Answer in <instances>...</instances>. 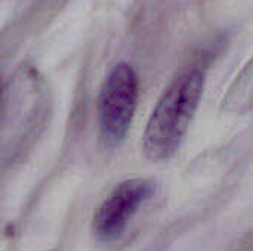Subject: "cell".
Masks as SVG:
<instances>
[{"label": "cell", "instance_id": "7a4b0ae2", "mask_svg": "<svg viewBox=\"0 0 253 251\" xmlns=\"http://www.w3.org/2000/svg\"><path fill=\"white\" fill-rule=\"evenodd\" d=\"M139 96L138 75L132 65L116 64L105 77L98 96V129L107 146L120 145L133 121Z\"/></svg>", "mask_w": 253, "mask_h": 251}, {"label": "cell", "instance_id": "3957f363", "mask_svg": "<svg viewBox=\"0 0 253 251\" xmlns=\"http://www.w3.org/2000/svg\"><path fill=\"white\" fill-rule=\"evenodd\" d=\"M154 183L135 178L119 183L102 201L93 216V232L101 241H114L123 235L132 217L153 197Z\"/></svg>", "mask_w": 253, "mask_h": 251}, {"label": "cell", "instance_id": "6da1fadb", "mask_svg": "<svg viewBox=\"0 0 253 251\" xmlns=\"http://www.w3.org/2000/svg\"><path fill=\"white\" fill-rule=\"evenodd\" d=\"M203 89L205 74L200 70L179 74L165 89L142 135V151L150 161H168L178 152L199 108Z\"/></svg>", "mask_w": 253, "mask_h": 251}]
</instances>
